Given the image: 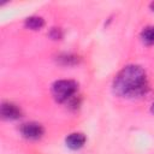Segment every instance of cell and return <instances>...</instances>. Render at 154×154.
<instances>
[{
    "label": "cell",
    "mask_w": 154,
    "mask_h": 154,
    "mask_svg": "<svg viewBox=\"0 0 154 154\" xmlns=\"http://www.w3.org/2000/svg\"><path fill=\"white\" fill-rule=\"evenodd\" d=\"M146 71L138 65L124 66L114 77L113 93L122 97H140L148 91Z\"/></svg>",
    "instance_id": "6da1fadb"
},
{
    "label": "cell",
    "mask_w": 154,
    "mask_h": 154,
    "mask_svg": "<svg viewBox=\"0 0 154 154\" xmlns=\"http://www.w3.org/2000/svg\"><path fill=\"white\" fill-rule=\"evenodd\" d=\"M77 91V83L72 79H59L52 85V94L55 101L66 102L75 97Z\"/></svg>",
    "instance_id": "7a4b0ae2"
},
{
    "label": "cell",
    "mask_w": 154,
    "mask_h": 154,
    "mask_svg": "<svg viewBox=\"0 0 154 154\" xmlns=\"http://www.w3.org/2000/svg\"><path fill=\"white\" fill-rule=\"evenodd\" d=\"M20 134L23 137L28 138V140H40L43 134H45V129L41 124L35 123V122H29V123H24L20 126Z\"/></svg>",
    "instance_id": "3957f363"
},
{
    "label": "cell",
    "mask_w": 154,
    "mask_h": 154,
    "mask_svg": "<svg viewBox=\"0 0 154 154\" xmlns=\"http://www.w3.org/2000/svg\"><path fill=\"white\" fill-rule=\"evenodd\" d=\"M0 113H1V117L6 120H16L22 117L20 108L12 102H2Z\"/></svg>",
    "instance_id": "277c9868"
},
{
    "label": "cell",
    "mask_w": 154,
    "mask_h": 154,
    "mask_svg": "<svg viewBox=\"0 0 154 154\" xmlns=\"http://www.w3.org/2000/svg\"><path fill=\"white\" fill-rule=\"evenodd\" d=\"M85 141H87V137H85L84 134H82V132H73V134H70L66 137L65 143H66L67 148H70L72 150H78V149H81L85 144Z\"/></svg>",
    "instance_id": "5b68a950"
},
{
    "label": "cell",
    "mask_w": 154,
    "mask_h": 154,
    "mask_svg": "<svg viewBox=\"0 0 154 154\" xmlns=\"http://www.w3.org/2000/svg\"><path fill=\"white\" fill-rule=\"evenodd\" d=\"M24 25L28 28V29H31V30H40L43 25H45V20L42 17H38V16H31V17H28L24 22Z\"/></svg>",
    "instance_id": "8992f818"
},
{
    "label": "cell",
    "mask_w": 154,
    "mask_h": 154,
    "mask_svg": "<svg viewBox=\"0 0 154 154\" xmlns=\"http://www.w3.org/2000/svg\"><path fill=\"white\" fill-rule=\"evenodd\" d=\"M141 40L144 45L147 46H153L154 45V26H147L142 30L141 32Z\"/></svg>",
    "instance_id": "52a82bcc"
},
{
    "label": "cell",
    "mask_w": 154,
    "mask_h": 154,
    "mask_svg": "<svg viewBox=\"0 0 154 154\" xmlns=\"http://www.w3.org/2000/svg\"><path fill=\"white\" fill-rule=\"evenodd\" d=\"M59 61L63 65H75L78 63V57L71 55V54H64L59 57Z\"/></svg>",
    "instance_id": "ba28073f"
},
{
    "label": "cell",
    "mask_w": 154,
    "mask_h": 154,
    "mask_svg": "<svg viewBox=\"0 0 154 154\" xmlns=\"http://www.w3.org/2000/svg\"><path fill=\"white\" fill-rule=\"evenodd\" d=\"M150 111H152V112H153V113H154V102H153V103H152V107H150Z\"/></svg>",
    "instance_id": "9c48e42d"
},
{
    "label": "cell",
    "mask_w": 154,
    "mask_h": 154,
    "mask_svg": "<svg viewBox=\"0 0 154 154\" xmlns=\"http://www.w3.org/2000/svg\"><path fill=\"white\" fill-rule=\"evenodd\" d=\"M150 8H152V10H153V12H154V2H152V4H150Z\"/></svg>",
    "instance_id": "30bf717a"
}]
</instances>
